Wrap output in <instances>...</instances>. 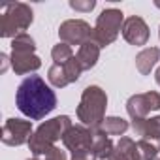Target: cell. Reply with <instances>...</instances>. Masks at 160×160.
<instances>
[{"instance_id": "obj_26", "label": "cell", "mask_w": 160, "mask_h": 160, "mask_svg": "<svg viewBox=\"0 0 160 160\" xmlns=\"http://www.w3.org/2000/svg\"><path fill=\"white\" fill-rule=\"evenodd\" d=\"M28 160H43V158H38V156H32V158H28Z\"/></svg>"}, {"instance_id": "obj_12", "label": "cell", "mask_w": 160, "mask_h": 160, "mask_svg": "<svg viewBox=\"0 0 160 160\" xmlns=\"http://www.w3.org/2000/svg\"><path fill=\"white\" fill-rule=\"evenodd\" d=\"M10 62H12V68H13V72L17 75H25V73L36 72L42 66L40 57H36L34 53H12Z\"/></svg>"}, {"instance_id": "obj_11", "label": "cell", "mask_w": 160, "mask_h": 160, "mask_svg": "<svg viewBox=\"0 0 160 160\" xmlns=\"http://www.w3.org/2000/svg\"><path fill=\"white\" fill-rule=\"evenodd\" d=\"M132 130L136 136H139V139L149 141L151 145H154L160 151V115L151 117V119L132 121Z\"/></svg>"}, {"instance_id": "obj_24", "label": "cell", "mask_w": 160, "mask_h": 160, "mask_svg": "<svg viewBox=\"0 0 160 160\" xmlns=\"http://www.w3.org/2000/svg\"><path fill=\"white\" fill-rule=\"evenodd\" d=\"M72 160H98V158H96L94 152L83 151V152H75V154H72Z\"/></svg>"}, {"instance_id": "obj_28", "label": "cell", "mask_w": 160, "mask_h": 160, "mask_svg": "<svg viewBox=\"0 0 160 160\" xmlns=\"http://www.w3.org/2000/svg\"><path fill=\"white\" fill-rule=\"evenodd\" d=\"M154 160H160V158H158V156H156V158H154Z\"/></svg>"}, {"instance_id": "obj_8", "label": "cell", "mask_w": 160, "mask_h": 160, "mask_svg": "<svg viewBox=\"0 0 160 160\" xmlns=\"http://www.w3.org/2000/svg\"><path fill=\"white\" fill-rule=\"evenodd\" d=\"M160 109V94L156 91H149V92H141V94H134L128 98L126 102V111L132 117V121L138 119H147V115L151 111H158Z\"/></svg>"}, {"instance_id": "obj_21", "label": "cell", "mask_w": 160, "mask_h": 160, "mask_svg": "<svg viewBox=\"0 0 160 160\" xmlns=\"http://www.w3.org/2000/svg\"><path fill=\"white\" fill-rule=\"evenodd\" d=\"M136 143H138V151H139L141 160H154V158H156L158 149H156L154 145H151V143L145 141V139H139V141H136Z\"/></svg>"}, {"instance_id": "obj_10", "label": "cell", "mask_w": 160, "mask_h": 160, "mask_svg": "<svg viewBox=\"0 0 160 160\" xmlns=\"http://www.w3.org/2000/svg\"><path fill=\"white\" fill-rule=\"evenodd\" d=\"M121 32H122V38L132 45H145L149 42V27L138 15H132V17L124 19V25H122Z\"/></svg>"}, {"instance_id": "obj_3", "label": "cell", "mask_w": 160, "mask_h": 160, "mask_svg": "<svg viewBox=\"0 0 160 160\" xmlns=\"http://www.w3.org/2000/svg\"><path fill=\"white\" fill-rule=\"evenodd\" d=\"M106 108H108V94L98 85H91L83 91L81 100L77 106V119L81 124L89 128H100L106 121Z\"/></svg>"}, {"instance_id": "obj_15", "label": "cell", "mask_w": 160, "mask_h": 160, "mask_svg": "<svg viewBox=\"0 0 160 160\" xmlns=\"http://www.w3.org/2000/svg\"><path fill=\"white\" fill-rule=\"evenodd\" d=\"M109 160H141L139 151H138V143L132 138H121L119 143L115 145Z\"/></svg>"}, {"instance_id": "obj_6", "label": "cell", "mask_w": 160, "mask_h": 160, "mask_svg": "<svg viewBox=\"0 0 160 160\" xmlns=\"http://www.w3.org/2000/svg\"><path fill=\"white\" fill-rule=\"evenodd\" d=\"M92 30L91 25L83 19H68L58 27V38L62 43L72 45H79L81 47L85 42H89L92 38Z\"/></svg>"}, {"instance_id": "obj_22", "label": "cell", "mask_w": 160, "mask_h": 160, "mask_svg": "<svg viewBox=\"0 0 160 160\" xmlns=\"http://www.w3.org/2000/svg\"><path fill=\"white\" fill-rule=\"evenodd\" d=\"M94 6H96L94 0H72L70 2V8L75 12H92Z\"/></svg>"}, {"instance_id": "obj_4", "label": "cell", "mask_w": 160, "mask_h": 160, "mask_svg": "<svg viewBox=\"0 0 160 160\" xmlns=\"http://www.w3.org/2000/svg\"><path fill=\"white\" fill-rule=\"evenodd\" d=\"M34 21V13L28 4L25 2H12L6 4L0 13V36L2 38H15L23 34Z\"/></svg>"}, {"instance_id": "obj_18", "label": "cell", "mask_w": 160, "mask_h": 160, "mask_svg": "<svg viewBox=\"0 0 160 160\" xmlns=\"http://www.w3.org/2000/svg\"><path fill=\"white\" fill-rule=\"evenodd\" d=\"M36 51V42L30 34L23 32L12 40V53H34Z\"/></svg>"}, {"instance_id": "obj_20", "label": "cell", "mask_w": 160, "mask_h": 160, "mask_svg": "<svg viewBox=\"0 0 160 160\" xmlns=\"http://www.w3.org/2000/svg\"><path fill=\"white\" fill-rule=\"evenodd\" d=\"M51 57H53L55 64H64V62H68V60L73 57V51H72V47H70L68 43L58 42V43L51 49Z\"/></svg>"}, {"instance_id": "obj_16", "label": "cell", "mask_w": 160, "mask_h": 160, "mask_svg": "<svg viewBox=\"0 0 160 160\" xmlns=\"http://www.w3.org/2000/svg\"><path fill=\"white\" fill-rule=\"evenodd\" d=\"M158 58H160L158 47H145V49H141L136 55V68H138V72L141 75H149Z\"/></svg>"}, {"instance_id": "obj_9", "label": "cell", "mask_w": 160, "mask_h": 160, "mask_svg": "<svg viewBox=\"0 0 160 160\" xmlns=\"http://www.w3.org/2000/svg\"><path fill=\"white\" fill-rule=\"evenodd\" d=\"M62 143L72 154L91 151L92 152V130L85 124H72L62 138Z\"/></svg>"}, {"instance_id": "obj_25", "label": "cell", "mask_w": 160, "mask_h": 160, "mask_svg": "<svg viewBox=\"0 0 160 160\" xmlns=\"http://www.w3.org/2000/svg\"><path fill=\"white\" fill-rule=\"evenodd\" d=\"M154 77H156V83H158V85H160V68H158V70H156V73H154Z\"/></svg>"}, {"instance_id": "obj_5", "label": "cell", "mask_w": 160, "mask_h": 160, "mask_svg": "<svg viewBox=\"0 0 160 160\" xmlns=\"http://www.w3.org/2000/svg\"><path fill=\"white\" fill-rule=\"evenodd\" d=\"M122 25H124V13L117 8H108L96 19L94 30H92V40L100 47H108L117 40L119 32L122 30Z\"/></svg>"}, {"instance_id": "obj_19", "label": "cell", "mask_w": 160, "mask_h": 160, "mask_svg": "<svg viewBox=\"0 0 160 160\" xmlns=\"http://www.w3.org/2000/svg\"><path fill=\"white\" fill-rule=\"evenodd\" d=\"M47 77H49V83L57 89H64L66 85H70V79L66 75L64 64H53L47 72Z\"/></svg>"}, {"instance_id": "obj_13", "label": "cell", "mask_w": 160, "mask_h": 160, "mask_svg": "<svg viewBox=\"0 0 160 160\" xmlns=\"http://www.w3.org/2000/svg\"><path fill=\"white\" fill-rule=\"evenodd\" d=\"M100 49H102V47H100L92 38H91L89 42H85L81 47H79L75 58H77L79 66L83 68V72L96 66V62H98V58H100Z\"/></svg>"}, {"instance_id": "obj_2", "label": "cell", "mask_w": 160, "mask_h": 160, "mask_svg": "<svg viewBox=\"0 0 160 160\" xmlns=\"http://www.w3.org/2000/svg\"><path fill=\"white\" fill-rule=\"evenodd\" d=\"M70 126H72V119L68 115H58V117H53V119L42 122L34 130V134H32V138L28 141L30 152L34 156H38V158L43 156L45 152H49L55 147V143L58 139L64 138V134L68 132Z\"/></svg>"}, {"instance_id": "obj_14", "label": "cell", "mask_w": 160, "mask_h": 160, "mask_svg": "<svg viewBox=\"0 0 160 160\" xmlns=\"http://www.w3.org/2000/svg\"><path fill=\"white\" fill-rule=\"evenodd\" d=\"M92 130V152L96 154L98 160H109L115 145L108 138V134L102 128H91Z\"/></svg>"}, {"instance_id": "obj_7", "label": "cell", "mask_w": 160, "mask_h": 160, "mask_svg": "<svg viewBox=\"0 0 160 160\" xmlns=\"http://www.w3.org/2000/svg\"><path fill=\"white\" fill-rule=\"evenodd\" d=\"M34 130H32V121H23V119H8L2 126V143L10 147H19L30 141Z\"/></svg>"}, {"instance_id": "obj_23", "label": "cell", "mask_w": 160, "mask_h": 160, "mask_svg": "<svg viewBox=\"0 0 160 160\" xmlns=\"http://www.w3.org/2000/svg\"><path fill=\"white\" fill-rule=\"evenodd\" d=\"M40 158H43V160H66V152L60 151L58 147H53L49 152H45V154L40 156Z\"/></svg>"}, {"instance_id": "obj_27", "label": "cell", "mask_w": 160, "mask_h": 160, "mask_svg": "<svg viewBox=\"0 0 160 160\" xmlns=\"http://www.w3.org/2000/svg\"><path fill=\"white\" fill-rule=\"evenodd\" d=\"M158 38H160V28H158Z\"/></svg>"}, {"instance_id": "obj_17", "label": "cell", "mask_w": 160, "mask_h": 160, "mask_svg": "<svg viewBox=\"0 0 160 160\" xmlns=\"http://www.w3.org/2000/svg\"><path fill=\"white\" fill-rule=\"evenodd\" d=\"M128 121H124L122 117H106V121L102 122V130L108 136H122L128 130Z\"/></svg>"}, {"instance_id": "obj_1", "label": "cell", "mask_w": 160, "mask_h": 160, "mask_svg": "<svg viewBox=\"0 0 160 160\" xmlns=\"http://www.w3.org/2000/svg\"><path fill=\"white\" fill-rule=\"evenodd\" d=\"M15 104L17 109L28 119L42 121L57 108V94L40 75H28L17 87Z\"/></svg>"}]
</instances>
